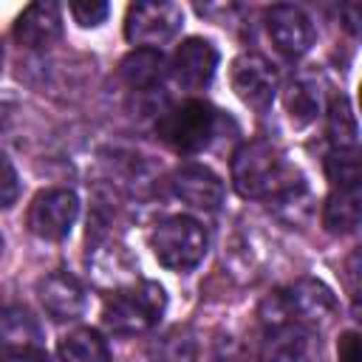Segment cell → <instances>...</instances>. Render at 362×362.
<instances>
[{"mask_svg": "<svg viewBox=\"0 0 362 362\" xmlns=\"http://www.w3.org/2000/svg\"><path fill=\"white\" fill-rule=\"evenodd\" d=\"M62 34V11L57 3L51 0H40L23 8V14L14 23V37L17 42L28 45V48H40L54 42Z\"/></svg>", "mask_w": 362, "mask_h": 362, "instance_id": "4fadbf2b", "label": "cell"}, {"mask_svg": "<svg viewBox=\"0 0 362 362\" xmlns=\"http://www.w3.org/2000/svg\"><path fill=\"white\" fill-rule=\"evenodd\" d=\"M153 359L156 362H192L195 359V342L189 334L173 331L153 345Z\"/></svg>", "mask_w": 362, "mask_h": 362, "instance_id": "44dd1931", "label": "cell"}, {"mask_svg": "<svg viewBox=\"0 0 362 362\" xmlns=\"http://www.w3.org/2000/svg\"><path fill=\"white\" fill-rule=\"evenodd\" d=\"M325 173H328L334 187H359V178H362L356 153H339V150H334L328 156Z\"/></svg>", "mask_w": 362, "mask_h": 362, "instance_id": "7402d4cb", "label": "cell"}, {"mask_svg": "<svg viewBox=\"0 0 362 362\" xmlns=\"http://www.w3.org/2000/svg\"><path fill=\"white\" fill-rule=\"evenodd\" d=\"M0 255H3V235H0Z\"/></svg>", "mask_w": 362, "mask_h": 362, "instance_id": "4316f807", "label": "cell"}, {"mask_svg": "<svg viewBox=\"0 0 362 362\" xmlns=\"http://www.w3.org/2000/svg\"><path fill=\"white\" fill-rule=\"evenodd\" d=\"M59 359L62 362H110V348L102 334L90 328H76L59 339Z\"/></svg>", "mask_w": 362, "mask_h": 362, "instance_id": "d6986e66", "label": "cell"}, {"mask_svg": "<svg viewBox=\"0 0 362 362\" xmlns=\"http://www.w3.org/2000/svg\"><path fill=\"white\" fill-rule=\"evenodd\" d=\"M68 11H71V17H74L82 28H96V25H102V23L107 20L110 6L102 3V0H82V3H71Z\"/></svg>", "mask_w": 362, "mask_h": 362, "instance_id": "603a6c76", "label": "cell"}, {"mask_svg": "<svg viewBox=\"0 0 362 362\" xmlns=\"http://www.w3.org/2000/svg\"><path fill=\"white\" fill-rule=\"evenodd\" d=\"M320 82L314 76H297L286 93V110H288V119L297 124V127H305L317 119L320 113Z\"/></svg>", "mask_w": 362, "mask_h": 362, "instance_id": "ffe728a7", "label": "cell"}, {"mask_svg": "<svg viewBox=\"0 0 362 362\" xmlns=\"http://www.w3.org/2000/svg\"><path fill=\"white\" fill-rule=\"evenodd\" d=\"M266 31L274 48L288 59L305 57L317 40L311 17L297 6H272L266 14Z\"/></svg>", "mask_w": 362, "mask_h": 362, "instance_id": "9c48e42d", "label": "cell"}, {"mask_svg": "<svg viewBox=\"0 0 362 362\" xmlns=\"http://www.w3.org/2000/svg\"><path fill=\"white\" fill-rule=\"evenodd\" d=\"M232 184L243 198L297 204L303 195L300 173L269 141H246L232 158Z\"/></svg>", "mask_w": 362, "mask_h": 362, "instance_id": "6da1fadb", "label": "cell"}, {"mask_svg": "<svg viewBox=\"0 0 362 362\" xmlns=\"http://www.w3.org/2000/svg\"><path fill=\"white\" fill-rule=\"evenodd\" d=\"M0 362H48L42 354H6L0 356Z\"/></svg>", "mask_w": 362, "mask_h": 362, "instance_id": "484cf974", "label": "cell"}, {"mask_svg": "<svg viewBox=\"0 0 362 362\" xmlns=\"http://www.w3.org/2000/svg\"><path fill=\"white\" fill-rule=\"evenodd\" d=\"M266 362H314V342L300 328H274V337L266 345Z\"/></svg>", "mask_w": 362, "mask_h": 362, "instance_id": "ac0fdd59", "label": "cell"}, {"mask_svg": "<svg viewBox=\"0 0 362 362\" xmlns=\"http://www.w3.org/2000/svg\"><path fill=\"white\" fill-rule=\"evenodd\" d=\"M20 198V175L14 170V164L0 156V209H11Z\"/></svg>", "mask_w": 362, "mask_h": 362, "instance_id": "cb8c5ba5", "label": "cell"}, {"mask_svg": "<svg viewBox=\"0 0 362 362\" xmlns=\"http://www.w3.org/2000/svg\"><path fill=\"white\" fill-rule=\"evenodd\" d=\"M173 192L195 209H218L223 204V181L204 164H187L173 175Z\"/></svg>", "mask_w": 362, "mask_h": 362, "instance_id": "7c38bea8", "label": "cell"}, {"mask_svg": "<svg viewBox=\"0 0 362 362\" xmlns=\"http://www.w3.org/2000/svg\"><path fill=\"white\" fill-rule=\"evenodd\" d=\"M37 297H40L42 311L57 322L82 317V311L88 305L82 283L68 272H51L45 277H40L37 280Z\"/></svg>", "mask_w": 362, "mask_h": 362, "instance_id": "8fae6325", "label": "cell"}, {"mask_svg": "<svg viewBox=\"0 0 362 362\" xmlns=\"http://www.w3.org/2000/svg\"><path fill=\"white\" fill-rule=\"evenodd\" d=\"M362 218V204H359V187H334V192L325 201L322 209V223L331 235H351L356 232Z\"/></svg>", "mask_w": 362, "mask_h": 362, "instance_id": "9a60e30c", "label": "cell"}, {"mask_svg": "<svg viewBox=\"0 0 362 362\" xmlns=\"http://www.w3.org/2000/svg\"><path fill=\"white\" fill-rule=\"evenodd\" d=\"M79 215V201L71 189H42L28 206V229L42 240H65Z\"/></svg>", "mask_w": 362, "mask_h": 362, "instance_id": "8992f818", "label": "cell"}, {"mask_svg": "<svg viewBox=\"0 0 362 362\" xmlns=\"http://www.w3.org/2000/svg\"><path fill=\"white\" fill-rule=\"evenodd\" d=\"M164 71H167V62H164L161 51H156V48H136L119 65L122 79L136 90H144V88H153L156 82H161Z\"/></svg>", "mask_w": 362, "mask_h": 362, "instance_id": "2e32d148", "label": "cell"}, {"mask_svg": "<svg viewBox=\"0 0 362 362\" xmlns=\"http://www.w3.org/2000/svg\"><path fill=\"white\" fill-rule=\"evenodd\" d=\"M164 305H167L164 288L153 280H141L139 286L113 291L105 300L102 322L113 334H141L158 322V317L164 314Z\"/></svg>", "mask_w": 362, "mask_h": 362, "instance_id": "7a4b0ae2", "label": "cell"}, {"mask_svg": "<svg viewBox=\"0 0 362 362\" xmlns=\"http://www.w3.org/2000/svg\"><path fill=\"white\" fill-rule=\"evenodd\" d=\"M283 294V305H286V314H288V322H300V325H308V328H322L334 320L337 314V297L334 291L314 280V277H303L297 280L294 286H288Z\"/></svg>", "mask_w": 362, "mask_h": 362, "instance_id": "ba28073f", "label": "cell"}, {"mask_svg": "<svg viewBox=\"0 0 362 362\" xmlns=\"http://www.w3.org/2000/svg\"><path fill=\"white\" fill-rule=\"evenodd\" d=\"M0 345L6 354H42V328L23 305L0 308Z\"/></svg>", "mask_w": 362, "mask_h": 362, "instance_id": "5bb4252c", "label": "cell"}, {"mask_svg": "<svg viewBox=\"0 0 362 362\" xmlns=\"http://www.w3.org/2000/svg\"><path fill=\"white\" fill-rule=\"evenodd\" d=\"M206 229L187 215H173L161 221L150 235V249L156 260L170 272H189L206 255Z\"/></svg>", "mask_w": 362, "mask_h": 362, "instance_id": "277c9868", "label": "cell"}, {"mask_svg": "<svg viewBox=\"0 0 362 362\" xmlns=\"http://www.w3.org/2000/svg\"><path fill=\"white\" fill-rule=\"evenodd\" d=\"M339 362H359V334L356 331H342L337 342Z\"/></svg>", "mask_w": 362, "mask_h": 362, "instance_id": "d4e9b609", "label": "cell"}, {"mask_svg": "<svg viewBox=\"0 0 362 362\" xmlns=\"http://www.w3.org/2000/svg\"><path fill=\"white\" fill-rule=\"evenodd\" d=\"M229 82H232L235 96L243 105H249L252 110H260L263 113L274 102V93H277V71L260 54H240L232 62Z\"/></svg>", "mask_w": 362, "mask_h": 362, "instance_id": "52a82bcc", "label": "cell"}, {"mask_svg": "<svg viewBox=\"0 0 362 362\" xmlns=\"http://www.w3.org/2000/svg\"><path fill=\"white\" fill-rule=\"evenodd\" d=\"M328 139H331L334 150H339V153H354L359 144L356 113L351 107V99L342 93L328 102Z\"/></svg>", "mask_w": 362, "mask_h": 362, "instance_id": "e0dca14e", "label": "cell"}, {"mask_svg": "<svg viewBox=\"0 0 362 362\" xmlns=\"http://www.w3.org/2000/svg\"><path fill=\"white\" fill-rule=\"evenodd\" d=\"M215 68H218V48L204 37L184 40L175 48L173 62H170L173 79L181 88H189V90L206 88L212 82V76H215Z\"/></svg>", "mask_w": 362, "mask_h": 362, "instance_id": "30bf717a", "label": "cell"}, {"mask_svg": "<svg viewBox=\"0 0 362 362\" xmlns=\"http://www.w3.org/2000/svg\"><path fill=\"white\" fill-rule=\"evenodd\" d=\"M218 122H221V113L209 102L187 99L158 116L156 133L164 144H170L178 153H198L209 147V141L215 139Z\"/></svg>", "mask_w": 362, "mask_h": 362, "instance_id": "3957f363", "label": "cell"}, {"mask_svg": "<svg viewBox=\"0 0 362 362\" xmlns=\"http://www.w3.org/2000/svg\"><path fill=\"white\" fill-rule=\"evenodd\" d=\"M184 25V11L170 0L133 3L124 17V37L139 48H156L175 40Z\"/></svg>", "mask_w": 362, "mask_h": 362, "instance_id": "5b68a950", "label": "cell"}]
</instances>
